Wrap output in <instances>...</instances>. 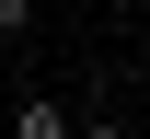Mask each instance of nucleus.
<instances>
[{
  "mask_svg": "<svg viewBox=\"0 0 150 139\" xmlns=\"http://www.w3.org/2000/svg\"><path fill=\"white\" fill-rule=\"evenodd\" d=\"M12 139H69V104H58V93H23L12 104Z\"/></svg>",
  "mask_w": 150,
  "mask_h": 139,
  "instance_id": "1",
  "label": "nucleus"
},
{
  "mask_svg": "<svg viewBox=\"0 0 150 139\" xmlns=\"http://www.w3.org/2000/svg\"><path fill=\"white\" fill-rule=\"evenodd\" d=\"M23 23H35V0H0V35H23Z\"/></svg>",
  "mask_w": 150,
  "mask_h": 139,
  "instance_id": "3",
  "label": "nucleus"
},
{
  "mask_svg": "<svg viewBox=\"0 0 150 139\" xmlns=\"http://www.w3.org/2000/svg\"><path fill=\"white\" fill-rule=\"evenodd\" d=\"M69 139H139L127 116H104V104H93V116H69Z\"/></svg>",
  "mask_w": 150,
  "mask_h": 139,
  "instance_id": "2",
  "label": "nucleus"
}]
</instances>
